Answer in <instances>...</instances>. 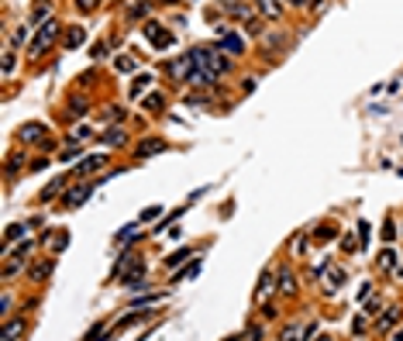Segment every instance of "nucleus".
Wrapping results in <instances>:
<instances>
[{
  "label": "nucleus",
  "instance_id": "obj_1",
  "mask_svg": "<svg viewBox=\"0 0 403 341\" xmlns=\"http://www.w3.org/2000/svg\"><path fill=\"white\" fill-rule=\"evenodd\" d=\"M55 34H59V24H55V21H45V28L38 31V42L31 45V55H42V52L55 42Z\"/></svg>",
  "mask_w": 403,
  "mask_h": 341
},
{
  "label": "nucleus",
  "instance_id": "obj_2",
  "mask_svg": "<svg viewBox=\"0 0 403 341\" xmlns=\"http://www.w3.org/2000/svg\"><path fill=\"white\" fill-rule=\"evenodd\" d=\"M17 138L21 141H49V128L45 124H28V128L17 131Z\"/></svg>",
  "mask_w": 403,
  "mask_h": 341
},
{
  "label": "nucleus",
  "instance_id": "obj_3",
  "mask_svg": "<svg viewBox=\"0 0 403 341\" xmlns=\"http://www.w3.org/2000/svg\"><path fill=\"white\" fill-rule=\"evenodd\" d=\"M145 34L152 38V45H162V49H166V45H172V34H166L159 24H149V28H145Z\"/></svg>",
  "mask_w": 403,
  "mask_h": 341
},
{
  "label": "nucleus",
  "instance_id": "obj_4",
  "mask_svg": "<svg viewBox=\"0 0 403 341\" xmlns=\"http://www.w3.org/2000/svg\"><path fill=\"white\" fill-rule=\"evenodd\" d=\"M103 162H107V155H90V159H83V162L76 166V172H80V176H86V172H93V169H100Z\"/></svg>",
  "mask_w": 403,
  "mask_h": 341
},
{
  "label": "nucleus",
  "instance_id": "obj_5",
  "mask_svg": "<svg viewBox=\"0 0 403 341\" xmlns=\"http://www.w3.org/2000/svg\"><path fill=\"white\" fill-rule=\"evenodd\" d=\"M90 189H93V186H83V189H69V193H66V204H69V207H80V204H83V200L90 197Z\"/></svg>",
  "mask_w": 403,
  "mask_h": 341
},
{
  "label": "nucleus",
  "instance_id": "obj_6",
  "mask_svg": "<svg viewBox=\"0 0 403 341\" xmlns=\"http://www.w3.org/2000/svg\"><path fill=\"white\" fill-rule=\"evenodd\" d=\"M83 42H86V31H83V28H72L69 38H66V45H69V49H76V45H83Z\"/></svg>",
  "mask_w": 403,
  "mask_h": 341
},
{
  "label": "nucleus",
  "instance_id": "obj_7",
  "mask_svg": "<svg viewBox=\"0 0 403 341\" xmlns=\"http://www.w3.org/2000/svg\"><path fill=\"white\" fill-rule=\"evenodd\" d=\"M162 148H166V145H162V141H155V138H152V141H145V145H141V148H138V155H141V159H145V155H155V152H162Z\"/></svg>",
  "mask_w": 403,
  "mask_h": 341
},
{
  "label": "nucleus",
  "instance_id": "obj_8",
  "mask_svg": "<svg viewBox=\"0 0 403 341\" xmlns=\"http://www.w3.org/2000/svg\"><path fill=\"white\" fill-rule=\"evenodd\" d=\"M21 331H24V321H11V324L4 327V341H14Z\"/></svg>",
  "mask_w": 403,
  "mask_h": 341
},
{
  "label": "nucleus",
  "instance_id": "obj_9",
  "mask_svg": "<svg viewBox=\"0 0 403 341\" xmlns=\"http://www.w3.org/2000/svg\"><path fill=\"white\" fill-rule=\"evenodd\" d=\"M259 11H262L266 17H276V14H279V0H259Z\"/></svg>",
  "mask_w": 403,
  "mask_h": 341
},
{
  "label": "nucleus",
  "instance_id": "obj_10",
  "mask_svg": "<svg viewBox=\"0 0 403 341\" xmlns=\"http://www.w3.org/2000/svg\"><path fill=\"white\" fill-rule=\"evenodd\" d=\"M224 49H228V52H241L245 42H241V38H235V34H228V38H224Z\"/></svg>",
  "mask_w": 403,
  "mask_h": 341
},
{
  "label": "nucleus",
  "instance_id": "obj_11",
  "mask_svg": "<svg viewBox=\"0 0 403 341\" xmlns=\"http://www.w3.org/2000/svg\"><path fill=\"white\" fill-rule=\"evenodd\" d=\"M279 279H283V293H297V286H293V276H289V269H283V273H279Z\"/></svg>",
  "mask_w": 403,
  "mask_h": 341
},
{
  "label": "nucleus",
  "instance_id": "obj_12",
  "mask_svg": "<svg viewBox=\"0 0 403 341\" xmlns=\"http://www.w3.org/2000/svg\"><path fill=\"white\" fill-rule=\"evenodd\" d=\"M128 14H131L134 21H141L145 14H149V4H131V11H128Z\"/></svg>",
  "mask_w": 403,
  "mask_h": 341
},
{
  "label": "nucleus",
  "instance_id": "obj_13",
  "mask_svg": "<svg viewBox=\"0 0 403 341\" xmlns=\"http://www.w3.org/2000/svg\"><path fill=\"white\" fill-rule=\"evenodd\" d=\"M393 262H396V252H393V248H386V252L379 255V265H383V269H389Z\"/></svg>",
  "mask_w": 403,
  "mask_h": 341
},
{
  "label": "nucleus",
  "instance_id": "obj_14",
  "mask_svg": "<svg viewBox=\"0 0 403 341\" xmlns=\"http://www.w3.org/2000/svg\"><path fill=\"white\" fill-rule=\"evenodd\" d=\"M149 83H152V76H138V83L131 86V97H138V93H141L145 86H149Z\"/></svg>",
  "mask_w": 403,
  "mask_h": 341
},
{
  "label": "nucleus",
  "instance_id": "obj_15",
  "mask_svg": "<svg viewBox=\"0 0 403 341\" xmlns=\"http://www.w3.org/2000/svg\"><path fill=\"white\" fill-rule=\"evenodd\" d=\"M335 235H338V227H331V224H327V227H320V231H317V238H320V241H331Z\"/></svg>",
  "mask_w": 403,
  "mask_h": 341
},
{
  "label": "nucleus",
  "instance_id": "obj_16",
  "mask_svg": "<svg viewBox=\"0 0 403 341\" xmlns=\"http://www.w3.org/2000/svg\"><path fill=\"white\" fill-rule=\"evenodd\" d=\"M49 269H52L49 262H45V265H34V269H31V279H45V276H49Z\"/></svg>",
  "mask_w": 403,
  "mask_h": 341
},
{
  "label": "nucleus",
  "instance_id": "obj_17",
  "mask_svg": "<svg viewBox=\"0 0 403 341\" xmlns=\"http://www.w3.org/2000/svg\"><path fill=\"white\" fill-rule=\"evenodd\" d=\"M118 69H121V72H131V69H138V62L124 55V59H118Z\"/></svg>",
  "mask_w": 403,
  "mask_h": 341
},
{
  "label": "nucleus",
  "instance_id": "obj_18",
  "mask_svg": "<svg viewBox=\"0 0 403 341\" xmlns=\"http://www.w3.org/2000/svg\"><path fill=\"white\" fill-rule=\"evenodd\" d=\"M193 252H186V248H183V252H176V255H169V265H179V262H186Z\"/></svg>",
  "mask_w": 403,
  "mask_h": 341
},
{
  "label": "nucleus",
  "instance_id": "obj_19",
  "mask_svg": "<svg viewBox=\"0 0 403 341\" xmlns=\"http://www.w3.org/2000/svg\"><path fill=\"white\" fill-rule=\"evenodd\" d=\"M103 141H111V145H121V141H124V131H107V135H103Z\"/></svg>",
  "mask_w": 403,
  "mask_h": 341
},
{
  "label": "nucleus",
  "instance_id": "obj_20",
  "mask_svg": "<svg viewBox=\"0 0 403 341\" xmlns=\"http://www.w3.org/2000/svg\"><path fill=\"white\" fill-rule=\"evenodd\" d=\"M66 245H69V235H66V231H59V235H55V245H52V248H55V252H62Z\"/></svg>",
  "mask_w": 403,
  "mask_h": 341
},
{
  "label": "nucleus",
  "instance_id": "obj_21",
  "mask_svg": "<svg viewBox=\"0 0 403 341\" xmlns=\"http://www.w3.org/2000/svg\"><path fill=\"white\" fill-rule=\"evenodd\" d=\"M145 107H149V110H159V107H162V97H159V93H152L149 100H145Z\"/></svg>",
  "mask_w": 403,
  "mask_h": 341
},
{
  "label": "nucleus",
  "instance_id": "obj_22",
  "mask_svg": "<svg viewBox=\"0 0 403 341\" xmlns=\"http://www.w3.org/2000/svg\"><path fill=\"white\" fill-rule=\"evenodd\" d=\"M396 324V310H389L386 317H379V327H393Z\"/></svg>",
  "mask_w": 403,
  "mask_h": 341
},
{
  "label": "nucleus",
  "instance_id": "obj_23",
  "mask_svg": "<svg viewBox=\"0 0 403 341\" xmlns=\"http://www.w3.org/2000/svg\"><path fill=\"white\" fill-rule=\"evenodd\" d=\"M59 186H62V183H52V186H49V189H45V193H42V200H45V204H49V200H52V197H55V193H59Z\"/></svg>",
  "mask_w": 403,
  "mask_h": 341
},
{
  "label": "nucleus",
  "instance_id": "obj_24",
  "mask_svg": "<svg viewBox=\"0 0 403 341\" xmlns=\"http://www.w3.org/2000/svg\"><path fill=\"white\" fill-rule=\"evenodd\" d=\"M24 235V227L21 224H11V231H7V241H14V238H21Z\"/></svg>",
  "mask_w": 403,
  "mask_h": 341
},
{
  "label": "nucleus",
  "instance_id": "obj_25",
  "mask_svg": "<svg viewBox=\"0 0 403 341\" xmlns=\"http://www.w3.org/2000/svg\"><path fill=\"white\" fill-rule=\"evenodd\" d=\"M76 7H80V11H93V7H97V0H76Z\"/></svg>",
  "mask_w": 403,
  "mask_h": 341
},
{
  "label": "nucleus",
  "instance_id": "obj_26",
  "mask_svg": "<svg viewBox=\"0 0 403 341\" xmlns=\"http://www.w3.org/2000/svg\"><path fill=\"white\" fill-rule=\"evenodd\" d=\"M283 341H303V338H297V327H289V331H283Z\"/></svg>",
  "mask_w": 403,
  "mask_h": 341
},
{
  "label": "nucleus",
  "instance_id": "obj_27",
  "mask_svg": "<svg viewBox=\"0 0 403 341\" xmlns=\"http://www.w3.org/2000/svg\"><path fill=\"white\" fill-rule=\"evenodd\" d=\"M4 72H14V55L7 52V59H4Z\"/></svg>",
  "mask_w": 403,
  "mask_h": 341
},
{
  "label": "nucleus",
  "instance_id": "obj_28",
  "mask_svg": "<svg viewBox=\"0 0 403 341\" xmlns=\"http://www.w3.org/2000/svg\"><path fill=\"white\" fill-rule=\"evenodd\" d=\"M159 4H176V0H159Z\"/></svg>",
  "mask_w": 403,
  "mask_h": 341
},
{
  "label": "nucleus",
  "instance_id": "obj_29",
  "mask_svg": "<svg viewBox=\"0 0 403 341\" xmlns=\"http://www.w3.org/2000/svg\"><path fill=\"white\" fill-rule=\"evenodd\" d=\"M289 4H303V0H289Z\"/></svg>",
  "mask_w": 403,
  "mask_h": 341
},
{
  "label": "nucleus",
  "instance_id": "obj_30",
  "mask_svg": "<svg viewBox=\"0 0 403 341\" xmlns=\"http://www.w3.org/2000/svg\"><path fill=\"white\" fill-rule=\"evenodd\" d=\"M324 341H327V338H324Z\"/></svg>",
  "mask_w": 403,
  "mask_h": 341
}]
</instances>
